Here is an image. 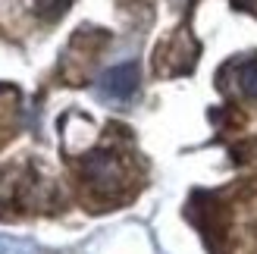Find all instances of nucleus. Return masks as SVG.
<instances>
[{"instance_id":"f257e3e1","label":"nucleus","mask_w":257,"mask_h":254,"mask_svg":"<svg viewBox=\"0 0 257 254\" xmlns=\"http://www.w3.org/2000/svg\"><path fill=\"white\" fill-rule=\"evenodd\" d=\"M223 75H232L235 79V91L241 97H257V57L229 63Z\"/></svg>"},{"instance_id":"f03ea898","label":"nucleus","mask_w":257,"mask_h":254,"mask_svg":"<svg viewBox=\"0 0 257 254\" xmlns=\"http://www.w3.org/2000/svg\"><path fill=\"white\" fill-rule=\"evenodd\" d=\"M135 82H138V69L132 63H125V66H116L104 75V91L110 97H128L135 91Z\"/></svg>"}]
</instances>
